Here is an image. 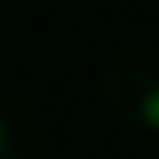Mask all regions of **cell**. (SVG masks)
Listing matches in <instances>:
<instances>
[{
    "label": "cell",
    "mask_w": 159,
    "mask_h": 159,
    "mask_svg": "<svg viewBox=\"0 0 159 159\" xmlns=\"http://www.w3.org/2000/svg\"><path fill=\"white\" fill-rule=\"evenodd\" d=\"M102 98L125 125L159 136V49L136 46L117 53L102 76Z\"/></svg>",
    "instance_id": "1"
},
{
    "label": "cell",
    "mask_w": 159,
    "mask_h": 159,
    "mask_svg": "<svg viewBox=\"0 0 159 159\" xmlns=\"http://www.w3.org/2000/svg\"><path fill=\"white\" fill-rule=\"evenodd\" d=\"M0 159H46V125L15 91H0Z\"/></svg>",
    "instance_id": "2"
},
{
    "label": "cell",
    "mask_w": 159,
    "mask_h": 159,
    "mask_svg": "<svg viewBox=\"0 0 159 159\" xmlns=\"http://www.w3.org/2000/svg\"><path fill=\"white\" fill-rule=\"evenodd\" d=\"M15 4H23V0H0V11H8V8H15Z\"/></svg>",
    "instance_id": "3"
}]
</instances>
